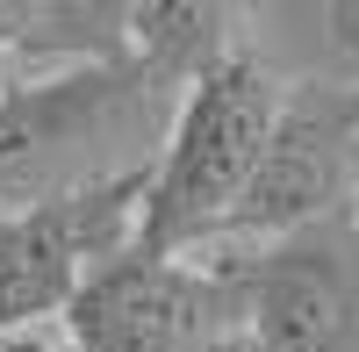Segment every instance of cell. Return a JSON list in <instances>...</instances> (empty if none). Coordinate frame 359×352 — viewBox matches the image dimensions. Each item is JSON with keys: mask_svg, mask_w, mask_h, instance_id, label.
<instances>
[{"mask_svg": "<svg viewBox=\"0 0 359 352\" xmlns=\"http://www.w3.org/2000/svg\"><path fill=\"white\" fill-rule=\"evenodd\" d=\"M280 101L287 79L252 50V36L172 101L165 151L151 158V187H144V216H137V252L187 259L223 245L266 144H273Z\"/></svg>", "mask_w": 359, "mask_h": 352, "instance_id": "obj_1", "label": "cell"}, {"mask_svg": "<svg viewBox=\"0 0 359 352\" xmlns=\"http://www.w3.org/2000/svg\"><path fill=\"white\" fill-rule=\"evenodd\" d=\"M158 101L172 94L130 57V43L115 57H72V65L0 79V216L123 172L101 165V144L130 137Z\"/></svg>", "mask_w": 359, "mask_h": 352, "instance_id": "obj_2", "label": "cell"}, {"mask_svg": "<svg viewBox=\"0 0 359 352\" xmlns=\"http://www.w3.org/2000/svg\"><path fill=\"white\" fill-rule=\"evenodd\" d=\"M144 187H151V158L0 216V345L29 338V324H50V316L65 324L72 295L115 252L137 245Z\"/></svg>", "mask_w": 359, "mask_h": 352, "instance_id": "obj_3", "label": "cell"}, {"mask_svg": "<svg viewBox=\"0 0 359 352\" xmlns=\"http://www.w3.org/2000/svg\"><path fill=\"white\" fill-rule=\"evenodd\" d=\"M65 338L79 352H216L245 338V287L230 252L158 259L130 245L72 295Z\"/></svg>", "mask_w": 359, "mask_h": 352, "instance_id": "obj_4", "label": "cell"}, {"mask_svg": "<svg viewBox=\"0 0 359 352\" xmlns=\"http://www.w3.org/2000/svg\"><path fill=\"white\" fill-rule=\"evenodd\" d=\"M359 194V79H287L273 144L216 252H252L352 209Z\"/></svg>", "mask_w": 359, "mask_h": 352, "instance_id": "obj_5", "label": "cell"}, {"mask_svg": "<svg viewBox=\"0 0 359 352\" xmlns=\"http://www.w3.org/2000/svg\"><path fill=\"white\" fill-rule=\"evenodd\" d=\"M245 331L266 352H359V216L338 209L273 245L230 252Z\"/></svg>", "mask_w": 359, "mask_h": 352, "instance_id": "obj_6", "label": "cell"}, {"mask_svg": "<svg viewBox=\"0 0 359 352\" xmlns=\"http://www.w3.org/2000/svg\"><path fill=\"white\" fill-rule=\"evenodd\" d=\"M50 0H0V57H29L43 36Z\"/></svg>", "mask_w": 359, "mask_h": 352, "instance_id": "obj_7", "label": "cell"}, {"mask_svg": "<svg viewBox=\"0 0 359 352\" xmlns=\"http://www.w3.org/2000/svg\"><path fill=\"white\" fill-rule=\"evenodd\" d=\"M0 352H79L72 338H8Z\"/></svg>", "mask_w": 359, "mask_h": 352, "instance_id": "obj_8", "label": "cell"}, {"mask_svg": "<svg viewBox=\"0 0 359 352\" xmlns=\"http://www.w3.org/2000/svg\"><path fill=\"white\" fill-rule=\"evenodd\" d=\"M331 22H338V29H345V43H352V50H359V8H338V15H331Z\"/></svg>", "mask_w": 359, "mask_h": 352, "instance_id": "obj_9", "label": "cell"}, {"mask_svg": "<svg viewBox=\"0 0 359 352\" xmlns=\"http://www.w3.org/2000/svg\"><path fill=\"white\" fill-rule=\"evenodd\" d=\"M216 352H266V345H259V338L245 331V338H230V345H216Z\"/></svg>", "mask_w": 359, "mask_h": 352, "instance_id": "obj_10", "label": "cell"}, {"mask_svg": "<svg viewBox=\"0 0 359 352\" xmlns=\"http://www.w3.org/2000/svg\"><path fill=\"white\" fill-rule=\"evenodd\" d=\"M352 216H359V194H352Z\"/></svg>", "mask_w": 359, "mask_h": 352, "instance_id": "obj_11", "label": "cell"}]
</instances>
